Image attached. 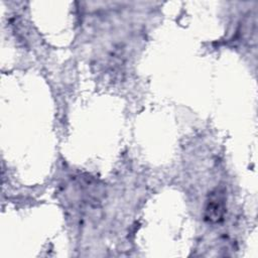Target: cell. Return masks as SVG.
I'll return each mask as SVG.
<instances>
[{
  "label": "cell",
  "instance_id": "6da1fadb",
  "mask_svg": "<svg viewBox=\"0 0 258 258\" xmlns=\"http://www.w3.org/2000/svg\"><path fill=\"white\" fill-rule=\"evenodd\" d=\"M206 212L207 218L212 222H218L222 219L225 213V204L223 197L219 192H215L210 199Z\"/></svg>",
  "mask_w": 258,
  "mask_h": 258
}]
</instances>
